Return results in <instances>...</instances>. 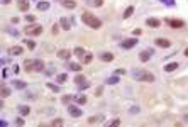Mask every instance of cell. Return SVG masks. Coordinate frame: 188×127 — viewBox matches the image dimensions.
I'll return each instance as SVG.
<instances>
[{
  "label": "cell",
  "instance_id": "1",
  "mask_svg": "<svg viewBox=\"0 0 188 127\" xmlns=\"http://www.w3.org/2000/svg\"><path fill=\"white\" fill-rule=\"evenodd\" d=\"M81 20H83L88 27H92V29H100L102 27V20L98 19V17H95L93 14H90V12L81 14Z\"/></svg>",
  "mask_w": 188,
  "mask_h": 127
},
{
  "label": "cell",
  "instance_id": "2",
  "mask_svg": "<svg viewBox=\"0 0 188 127\" xmlns=\"http://www.w3.org/2000/svg\"><path fill=\"white\" fill-rule=\"evenodd\" d=\"M132 78H134V80H139V81H148V83H151V81H154V75H151L149 71H146V70H134V71H132Z\"/></svg>",
  "mask_w": 188,
  "mask_h": 127
},
{
  "label": "cell",
  "instance_id": "3",
  "mask_svg": "<svg viewBox=\"0 0 188 127\" xmlns=\"http://www.w3.org/2000/svg\"><path fill=\"white\" fill-rule=\"evenodd\" d=\"M24 32H26L27 36H39V34H42V26H41V24H32V26H26Z\"/></svg>",
  "mask_w": 188,
  "mask_h": 127
},
{
  "label": "cell",
  "instance_id": "4",
  "mask_svg": "<svg viewBox=\"0 0 188 127\" xmlns=\"http://www.w3.org/2000/svg\"><path fill=\"white\" fill-rule=\"evenodd\" d=\"M134 46H137V37H129V39H122L121 42V47L122 49H132Z\"/></svg>",
  "mask_w": 188,
  "mask_h": 127
},
{
  "label": "cell",
  "instance_id": "5",
  "mask_svg": "<svg viewBox=\"0 0 188 127\" xmlns=\"http://www.w3.org/2000/svg\"><path fill=\"white\" fill-rule=\"evenodd\" d=\"M68 112H70V115H71L73 119H78V117L83 115V110L78 107H73V105H68Z\"/></svg>",
  "mask_w": 188,
  "mask_h": 127
},
{
  "label": "cell",
  "instance_id": "6",
  "mask_svg": "<svg viewBox=\"0 0 188 127\" xmlns=\"http://www.w3.org/2000/svg\"><path fill=\"white\" fill-rule=\"evenodd\" d=\"M44 70V63L41 60H32V71L34 73H41Z\"/></svg>",
  "mask_w": 188,
  "mask_h": 127
},
{
  "label": "cell",
  "instance_id": "7",
  "mask_svg": "<svg viewBox=\"0 0 188 127\" xmlns=\"http://www.w3.org/2000/svg\"><path fill=\"white\" fill-rule=\"evenodd\" d=\"M151 56H153V49H144V51H141V54H139V60L146 63V61L151 60Z\"/></svg>",
  "mask_w": 188,
  "mask_h": 127
},
{
  "label": "cell",
  "instance_id": "8",
  "mask_svg": "<svg viewBox=\"0 0 188 127\" xmlns=\"http://www.w3.org/2000/svg\"><path fill=\"white\" fill-rule=\"evenodd\" d=\"M154 44L156 46H159V47H163V49H168V47L171 46V42H169L168 39H163V37H158V39L154 41Z\"/></svg>",
  "mask_w": 188,
  "mask_h": 127
},
{
  "label": "cell",
  "instance_id": "9",
  "mask_svg": "<svg viewBox=\"0 0 188 127\" xmlns=\"http://www.w3.org/2000/svg\"><path fill=\"white\" fill-rule=\"evenodd\" d=\"M166 22H168L171 27H175V29L185 26V22H183V20H180V19H166Z\"/></svg>",
  "mask_w": 188,
  "mask_h": 127
},
{
  "label": "cell",
  "instance_id": "10",
  "mask_svg": "<svg viewBox=\"0 0 188 127\" xmlns=\"http://www.w3.org/2000/svg\"><path fill=\"white\" fill-rule=\"evenodd\" d=\"M17 7H19V10H22V12H27L29 10V0H17Z\"/></svg>",
  "mask_w": 188,
  "mask_h": 127
},
{
  "label": "cell",
  "instance_id": "11",
  "mask_svg": "<svg viewBox=\"0 0 188 127\" xmlns=\"http://www.w3.org/2000/svg\"><path fill=\"white\" fill-rule=\"evenodd\" d=\"M61 4H63V7H65V9H68V10H73L75 7H76V0H61Z\"/></svg>",
  "mask_w": 188,
  "mask_h": 127
},
{
  "label": "cell",
  "instance_id": "12",
  "mask_svg": "<svg viewBox=\"0 0 188 127\" xmlns=\"http://www.w3.org/2000/svg\"><path fill=\"white\" fill-rule=\"evenodd\" d=\"M58 58H60V60H70V58H71V51L60 49V51H58Z\"/></svg>",
  "mask_w": 188,
  "mask_h": 127
},
{
  "label": "cell",
  "instance_id": "13",
  "mask_svg": "<svg viewBox=\"0 0 188 127\" xmlns=\"http://www.w3.org/2000/svg\"><path fill=\"white\" fill-rule=\"evenodd\" d=\"M146 26H148V27H159V26H161V20L151 17V19L146 20Z\"/></svg>",
  "mask_w": 188,
  "mask_h": 127
},
{
  "label": "cell",
  "instance_id": "14",
  "mask_svg": "<svg viewBox=\"0 0 188 127\" xmlns=\"http://www.w3.org/2000/svg\"><path fill=\"white\" fill-rule=\"evenodd\" d=\"M178 66H180V65H178L176 61H173V63H168V65L164 66V71H166V73H171V71H176V70H178Z\"/></svg>",
  "mask_w": 188,
  "mask_h": 127
},
{
  "label": "cell",
  "instance_id": "15",
  "mask_svg": "<svg viewBox=\"0 0 188 127\" xmlns=\"http://www.w3.org/2000/svg\"><path fill=\"white\" fill-rule=\"evenodd\" d=\"M60 26H61V29H65V31H70V29H71V24H70V20H68L66 17H61L60 19Z\"/></svg>",
  "mask_w": 188,
  "mask_h": 127
},
{
  "label": "cell",
  "instance_id": "16",
  "mask_svg": "<svg viewBox=\"0 0 188 127\" xmlns=\"http://www.w3.org/2000/svg\"><path fill=\"white\" fill-rule=\"evenodd\" d=\"M9 53L14 54V56H20V54L24 53V47H22V46H14V47L9 49Z\"/></svg>",
  "mask_w": 188,
  "mask_h": 127
},
{
  "label": "cell",
  "instance_id": "17",
  "mask_svg": "<svg viewBox=\"0 0 188 127\" xmlns=\"http://www.w3.org/2000/svg\"><path fill=\"white\" fill-rule=\"evenodd\" d=\"M17 110H19V114L24 115V117L31 114V107H29V105H19V107H17Z\"/></svg>",
  "mask_w": 188,
  "mask_h": 127
},
{
  "label": "cell",
  "instance_id": "18",
  "mask_svg": "<svg viewBox=\"0 0 188 127\" xmlns=\"http://www.w3.org/2000/svg\"><path fill=\"white\" fill-rule=\"evenodd\" d=\"M10 93H12V90H10L9 87H4V85L0 87V98H7Z\"/></svg>",
  "mask_w": 188,
  "mask_h": 127
},
{
  "label": "cell",
  "instance_id": "19",
  "mask_svg": "<svg viewBox=\"0 0 188 127\" xmlns=\"http://www.w3.org/2000/svg\"><path fill=\"white\" fill-rule=\"evenodd\" d=\"M100 60L103 61V63H110V61H114V54L112 53H102Z\"/></svg>",
  "mask_w": 188,
  "mask_h": 127
},
{
  "label": "cell",
  "instance_id": "20",
  "mask_svg": "<svg viewBox=\"0 0 188 127\" xmlns=\"http://www.w3.org/2000/svg\"><path fill=\"white\" fill-rule=\"evenodd\" d=\"M47 9H49V2H47V0L37 2V10H39V12H44V10H47Z\"/></svg>",
  "mask_w": 188,
  "mask_h": 127
},
{
  "label": "cell",
  "instance_id": "21",
  "mask_svg": "<svg viewBox=\"0 0 188 127\" xmlns=\"http://www.w3.org/2000/svg\"><path fill=\"white\" fill-rule=\"evenodd\" d=\"M73 98H75V102H76L78 105H85V103H87V100H88L83 93H81V95H76V97H73Z\"/></svg>",
  "mask_w": 188,
  "mask_h": 127
},
{
  "label": "cell",
  "instance_id": "22",
  "mask_svg": "<svg viewBox=\"0 0 188 127\" xmlns=\"http://www.w3.org/2000/svg\"><path fill=\"white\" fill-rule=\"evenodd\" d=\"M12 87H15L17 90H24V88L27 87V83H24V81H20V80H14L12 81Z\"/></svg>",
  "mask_w": 188,
  "mask_h": 127
},
{
  "label": "cell",
  "instance_id": "23",
  "mask_svg": "<svg viewBox=\"0 0 188 127\" xmlns=\"http://www.w3.org/2000/svg\"><path fill=\"white\" fill-rule=\"evenodd\" d=\"M75 54H76V56H78V58L81 60V58H83V56H85L87 53H85V49H83V47L76 46V47H75Z\"/></svg>",
  "mask_w": 188,
  "mask_h": 127
},
{
  "label": "cell",
  "instance_id": "24",
  "mask_svg": "<svg viewBox=\"0 0 188 127\" xmlns=\"http://www.w3.org/2000/svg\"><path fill=\"white\" fill-rule=\"evenodd\" d=\"M68 68L71 71H81V65H78V63H68Z\"/></svg>",
  "mask_w": 188,
  "mask_h": 127
},
{
  "label": "cell",
  "instance_id": "25",
  "mask_svg": "<svg viewBox=\"0 0 188 127\" xmlns=\"http://www.w3.org/2000/svg\"><path fill=\"white\" fill-rule=\"evenodd\" d=\"M71 100H73V95H63V98H61V103L68 107V103H70Z\"/></svg>",
  "mask_w": 188,
  "mask_h": 127
},
{
  "label": "cell",
  "instance_id": "26",
  "mask_svg": "<svg viewBox=\"0 0 188 127\" xmlns=\"http://www.w3.org/2000/svg\"><path fill=\"white\" fill-rule=\"evenodd\" d=\"M107 85H117L119 83V76L115 75V76H110V78H107V81H105Z\"/></svg>",
  "mask_w": 188,
  "mask_h": 127
},
{
  "label": "cell",
  "instance_id": "27",
  "mask_svg": "<svg viewBox=\"0 0 188 127\" xmlns=\"http://www.w3.org/2000/svg\"><path fill=\"white\" fill-rule=\"evenodd\" d=\"M26 46L29 51H34V49H36V42H34L32 39H26Z\"/></svg>",
  "mask_w": 188,
  "mask_h": 127
},
{
  "label": "cell",
  "instance_id": "28",
  "mask_svg": "<svg viewBox=\"0 0 188 127\" xmlns=\"http://www.w3.org/2000/svg\"><path fill=\"white\" fill-rule=\"evenodd\" d=\"M103 121V117L102 115H97V117H90L88 119V124H97V122H102Z\"/></svg>",
  "mask_w": 188,
  "mask_h": 127
},
{
  "label": "cell",
  "instance_id": "29",
  "mask_svg": "<svg viewBox=\"0 0 188 127\" xmlns=\"http://www.w3.org/2000/svg\"><path fill=\"white\" fill-rule=\"evenodd\" d=\"M83 81H87L85 75H76V76H75V83H76V85H80V83H83Z\"/></svg>",
  "mask_w": 188,
  "mask_h": 127
},
{
  "label": "cell",
  "instance_id": "30",
  "mask_svg": "<svg viewBox=\"0 0 188 127\" xmlns=\"http://www.w3.org/2000/svg\"><path fill=\"white\" fill-rule=\"evenodd\" d=\"M132 14H134V7H127V9H126V12H124V19H129Z\"/></svg>",
  "mask_w": 188,
  "mask_h": 127
},
{
  "label": "cell",
  "instance_id": "31",
  "mask_svg": "<svg viewBox=\"0 0 188 127\" xmlns=\"http://www.w3.org/2000/svg\"><path fill=\"white\" fill-rule=\"evenodd\" d=\"M46 87L49 88L51 92H54V93H58V92H60V87H58V85H54V83H47Z\"/></svg>",
  "mask_w": 188,
  "mask_h": 127
},
{
  "label": "cell",
  "instance_id": "32",
  "mask_svg": "<svg viewBox=\"0 0 188 127\" xmlns=\"http://www.w3.org/2000/svg\"><path fill=\"white\" fill-rule=\"evenodd\" d=\"M92 60H93V56H92L90 53L83 56V63H85V65H90V63H92Z\"/></svg>",
  "mask_w": 188,
  "mask_h": 127
},
{
  "label": "cell",
  "instance_id": "33",
  "mask_svg": "<svg viewBox=\"0 0 188 127\" xmlns=\"http://www.w3.org/2000/svg\"><path fill=\"white\" fill-rule=\"evenodd\" d=\"M26 22L34 24V22H36V15H32V14H27V15H26Z\"/></svg>",
  "mask_w": 188,
  "mask_h": 127
},
{
  "label": "cell",
  "instance_id": "34",
  "mask_svg": "<svg viewBox=\"0 0 188 127\" xmlns=\"http://www.w3.org/2000/svg\"><path fill=\"white\" fill-rule=\"evenodd\" d=\"M68 80V75H58V76H56V81H58V83H63V81H66Z\"/></svg>",
  "mask_w": 188,
  "mask_h": 127
},
{
  "label": "cell",
  "instance_id": "35",
  "mask_svg": "<svg viewBox=\"0 0 188 127\" xmlns=\"http://www.w3.org/2000/svg\"><path fill=\"white\" fill-rule=\"evenodd\" d=\"M78 88H80V90H87V88H90V83H88V81H83V83L78 85Z\"/></svg>",
  "mask_w": 188,
  "mask_h": 127
},
{
  "label": "cell",
  "instance_id": "36",
  "mask_svg": "<svg viewBox=\"0 0 188 127\" xmlns=\"http://www.w3.org/2000/svg\"><path fill=\"white\" fill-rule=\"evenodd\" d=\"M51 126H63V119H54L51 122Z\"/></svg>",
  "mask_w": 188,
  "mask_h": 127
},
{
  "label": "cell",
  "instance_id": "37",
  "mask_svg": "<svg viewBox=\"0 0 188 127\" xmlns=\"http://www.w3.org/2000/svg\"><path fill=\"white\" fill-rule=\"evenodd\" d=\"M58 31H60V26H58V24H54V26L51 27V32H53L54 36H56V34H58Z\"/></svg>",
  "mask_w": 188,
  "mask_h": 127
},
{
  "label": "cell",
  "instance_id": "38",
  "mask_svg": "<svg viewBox=\"0 0 188 127\" xmlns=\"http://www.w3.org/2000/svg\"><path fill=\"white\" fill-rule=\"evenodd\" d=\"M114 73L117 75V76H121V75H124V73H126V70H124V68H119V70H115Z\"/></svg>",
  "mask_w": 188,
  "mask_h": 127
},
{
  "label": "cell",
  "instance_id": "39",
  "mask_svg": "<svg viewBox=\"0 0 188 127\" xmlns=\"http://www.w3.org/2000/svg\"><path fill=\"white\" fill-rule=\"evenodd\" d=\"M163 4H166V5H169V7H173L175 5V0H161Z\"/></svg>",
  "mask_w": 188,
  "mask_h": 127
},
{
  "label": "cell",
  "instance_id": "40",
  "mask_svg": "<svg viewBox=\"0 0 188 127\" xmlns=\"http://www.w3.org/2000/svg\"><path fill=\"white\" fill-rule=\"evenodd\" d=\"M92 2L95 7H102V4H103V0H92Z\"/></svg>",
  "mask_w": 188,
  "mask_h": 127
},
{
  "label": "cell",
  "instance_id": "41",
  "mask_svg": "<svg viewBox=\"0 0 188 127\" xmlns=\"http://www.w3.org/2000/svg\"><path fill=\"white\" fill-rule=\"evenodd\" d=\"M15 124H17V126H24V121H22V119H15Z\"/></svg>",
  "mask_w": 188,
  "mask_h": 127
},
{
  "label": "cell",
  "instance_id": "42",
  "mask_svg": "<svg viewBox=\"0 0 188 127\" xmlns=\"http://www.w3.org/2000/svg\"><path fill=\"white\" fill-rule=\"evenodd\" d=\"M110 124H112V126H119V124H121V121H119V119H114Z\"/></svg>",
  "mask_w": 188,
  "mask_h": 127
},
{
  "label": "cell",
  "instance_id": "43",
  "mask_svg": "<svg viewBox=\"0 0 188 127\" xmlns=\"http://www.w3.org/2000/svg\"><path fill=\"white\" fill-rule=\"evenodd\" d=\"M141 34H142L141 29H136V31H134V36H136V37H137V36H141Z\"/></svg>",
  "mask_w": 188,
  "mask_h": 127
},
{
  "label": "cell",
  "instance_id": "44",
  "mask_svg": "<svg viewBox=\"0 0 188 127\" xmlns=\"http://www.w3.org/2000/svg\"><path fill=\"white\" fill-rule=\"evenodd\" d=\"M7 126V122L5 121H0V127H5Z\"/></svg>",
  "mask_w": 188,
  "mask_h": 127
},
{
  "label": "cell",
  "instance_id": "45",
  "mask_svg": "<svg viewBox=\"0 0 188 127\" xmlns=\"http://www.w3.org/2000/svg\"><path fill=\"white\" fill-rule=\"evenodd\" d=\"M5 61H7V60H0V68H2L4 65H5Z\"/></svg>",
  "mask_w": 188,
  "mask_h": 127
},
{
  "label": "cell",
  "instance_id": "46",
  "mask_svg": "<svg viewBox=\"0 0 188 127\" xmlns=\"http://www.w3.org/2000/svg\"><path fill=\"white\" fill-rule=\"evenodd\" d=\"M183 121H185V122H188V114H187V115H183Z\"/></svg>",
  "mask_w": 188,
  "mask_h": 127
},
{
  "label": "cell",
  "instance_id": "47",
  "mask_svg": "<svg viewBox=\"0 0 188 127\" xmlns=\"http://www.w3.org/2000/svg\"><path fill=\"white\" fill-rule=\"evenodd\" d=\"M4 107V100H2V98H0V108Z\"/></svg>",
  "mask_w": 188,
  "mask_h": 127
},
{
  "label": "cell",
  "instance_id": "48",
  "mask_svg": "<svg viewBox=\"0 0 188 127\" xmlns=\"http://www.w3.org/2000/svg\"><path fill=\"white\" fill-rule=\"evenodd\" d=\"M185 56H188V47H187V49H185Z\"/></svg>",
  "mask_w": 188,
  "mask_h": 127
},
{
  "label": "cell",
  "instance_id": "49",
  "mask_svg": "<svg viewBox=\"0 0 188 127\" xmlns=\"http://www.w3.org/2000/svg\"><path fill=\"white\" fill-rule=\"evenodd\" d=\"M9 2H10V0H4V4H9Z\"/></svg>",
  "mask_w": 188,
  "mask_h": 127
}]
</instances>
